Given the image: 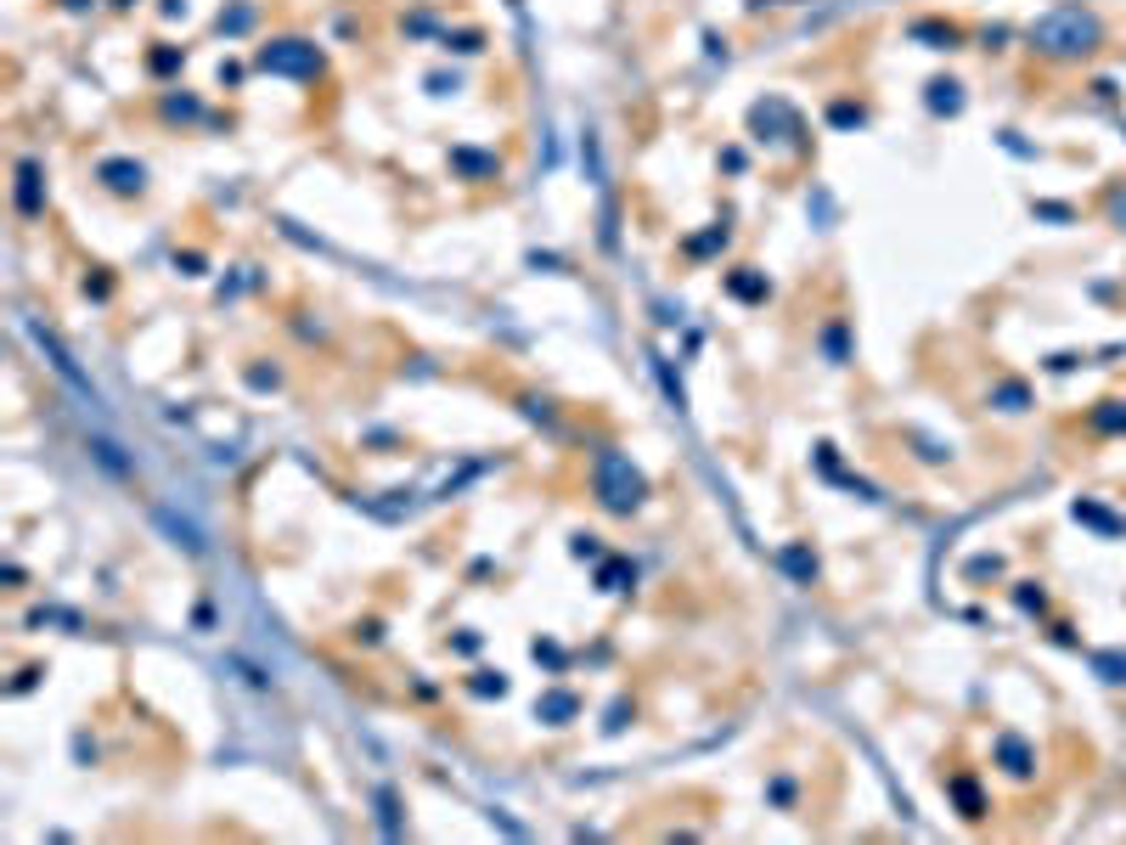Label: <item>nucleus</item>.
<instances>
[{"label":"nucleus","instance_id":"obj_2","mask_svg":"<svg viewBox=\"0 0 1126 845\" xmlns=\"http://www.w3.org/2000/svg\"><path fill=\"white\" fill-rule=\"evenodd\" d=\"M598 479H603V502H609V507H632V502L642 497V479H637L632 468H625L620 457H603Z\"/></svg>","mask_w":1126,"mask_h":845},{"label":"nucleus","instance_id":"obj_1","mask_svg":"<svg viewBox=\"0 0 1126 845\" xmlns=\"http://www.w3.org/2000/svg\"><path fill=\"white\" fill-rule=\"evenodd\" d=\"M1037 46L1042 51H1058V57H1070V51H1092L1099 46V17H1087L1081 7H1065V12H1053L1037 23Z\"/></svg>","mask_w":1126,"mask_h":845}]
</instances>
